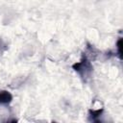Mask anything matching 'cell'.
Segmentation results:
<instances>
[{"mask_svg": "<svg viewBox=\"0 0 123 123\" xmlns=\"http://www.w3.org/2000/svg\"><path fill=\"white\" fill-rule=\"evenodd\" d=\"M12 100V94L7 90H0V105H6Z\"/></svg>", "mask_w": 123, "mask_h": 123, "instance_id": "cell-2", "label": "cell"}, {"mask_svg": "<svg viewBox=\"0 0 123 123\" xmlns=\"http://www.w3.org/2000/svg\"><path fill=\"white\" fill-rule=\"evenodd\" d=\"M73 68H74L76 71H78L83 77H87V76L90 74L91 70H92V66H91L90 62H89L86 58L83 59L81 62L75 63V64L73 65Z\"/></svg>", "mask_w": 123, "mask_h": 123, "instance_id": "cell-1", "label": "cell"}]
</instances>
